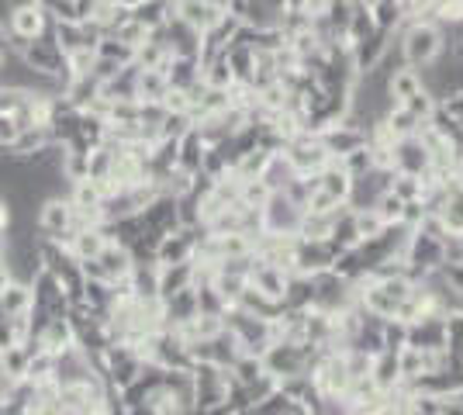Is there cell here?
Segmentation results:
<instances>
[{"mask_svg":"<svg viewBox=\"0 0 463 415\" xmlns=\"http://www.w3.org/2000/svg\"><path fill=\"white\" fill-rule=\"evenodd\" d=\"M398 371H402V381H415V377L422 374V350L402 346L398 350Z\"/></svg>","mask_w":463,"mask_h":415,"instance_id":"36","label":"cell"},{"mask_svg":"<svg viewBox=\"0 0 463 415\" xmlns=\"http://www.w3.org/2000/svg\"><path fill=\"white\" fill-rule=\"evenodd\" d=\"M35 308V291H32V284H24V280H11V288L0 295V316H24V312H32Z\"/></svg>","mask_w":463,"mask_h":415,"instance_id":"23","label":"cell"},{"mask_svg":"<svg viewBox=\"0 0 463 415\" xmlns=\"http://www.w3.org/2000/svg\"><path fill=\"white\" fill-rule=\"evenodd\" d=\"M429 166H432V159H429V149L422 146V138L419 136L394 138V146H391V170H394V174L425 177Z\"/></svg>","mask_w":463,"mask_h":415,"instance_id":"7","label":"cell"},{"mask_svg":"<svg viewBox=\"0 0 463 415\" xmlns=\"http://www.w3.org/2000/svg\"><path fill=\"white\" fill-rule=\"evenodd\" d=\"M443 277L449 280V288L463 297V263H457V267H443Z\"/></svg>","mask_w":463,"mask_h":415,"instance_id":"41","label":"cell"},{"mask_svg":"<svg viewBox=\"0 0 463 415\" xmlns=\"http://www.w3.org/2000/svg\"><path fill=\"white\" fill-rule=\"evenodd\" d=\"M436 104H439V100H436V94H432L429 87H422L419 94H411V98L405 100V108H408V111H411V115H415L419 121H429V118H432Z\"/></svg>","mask_w":463,"mask_h":415,"instance_id":"33","label":"cell"},{"mask_svg":"<svg viewBox=\"0 0 463 415\" xmlns=\"http://www.w3.org/2000/svg\"><path fill=\"white\" fill-rule=\"evenodd\" d=\"M301 218H305V212H301L284 191H277V194H270L267 204L260 208V229L270 232V236H298Z\"/></svg>","mask_w":463,"mask_h":415,"instance_id":"4","label":"cell"},{"mask_svg":"<svg viewBox=\"0 0 463 415\" xmlns=\"http://www.w3.org/2000/svg\"><path fill=\"white\" fill-rule=\"evenodd\" d=\"M353 7H356V0H322L318 14H322V21L328 24V32H332V39L335 42H346L349 21H353Z\"/></svg>","mask_w":463,"mask_h":415,"instance_id":"19","label":"cell"},{"mask_svg":"<svg viewBox=\"0 0 463 415\" xmlns=\"http://www.w3.org/2000/svg\"><path fill=\"white\" fill-rule=\"evenodd\" d=\"M288 277L290 270H280V267H273L267 259H260L252 253V263H250V288H256L263 297H270V301H280L284 305V291H288Z\"/></svg>","mask_w":463,"mask_h":415,"instance_id":"12","label":"cell"},{"mask_svg":"<svg viewBox=\"0 0 463 415\" xmlns=\"http://www.w3.org/2000/svg\"><path fill=\"white\" fill-rule=\"evenodd\" d=\"M339 166L346 170L349 177L356 180V177H364V174H370V170H373V156H370L367 146H360V149H353V153H346V156L339 159Z\"/></svg>","mask_w":463,"mask_h":415,"instance_id":"32","label":"cell"},{"mask_svg":"<svg viewBox=\"0 0 463 415\" xmlns=\"http://www.w3.org/2000/svg\"><path fill=\"white\" fill-rule=\"evenodd\" d=\"M335 246L328 239H298L294 246V274H322V270H332L335 263Z\"/></svg>","mask_w":463,"mask_h":415,"instance_id":"9","label":"cell"},{"mask_svg":"<svg viewBox=\"0 0 463 415\" xmlns=\"http://www.w3.org/2000/svg\"><path fill=\"white\" fill-rule=\"evenodd\" d=\"M436 415H463V398L460 395L439 398V409H436Z\"/></svg>","mask_w":463,"mask_h":415,"instance_id":"40","label":"cell"},{"mask_svg":"<svg viewBox=\"0 0 463 415\" xmlns=\"http://www.w3.org/2000/svg\"><path fill=\"white\" fill-rule=\"evenodd\" d=\"M353 222H356V232H360V239H373L384 232V218L377 215V208H356L353 212Z\"/></svg>","mask_w":463,"mask_h":415,"instance_id":"31","label":"cell"},{"mask_svg":"<svg viewBox=\"0 0 463 415\" xmlns=\"http://www.w3.org/2000/svg\"><path fill=\"white\" fill-rule=\"evenodd\" d=\"M373 208H377V215L384 218L387 225H394V222H402V208H405V201H402L394 191H391V187H387L384 194L373 201Z\"/></svg>","mask_w":463,"mask_h":415,"instance_id":"35","label":"cell"},{"mask_svg":"<svg viewBox=\"0 0 463 415\" xmlns=\"http://www.w3.org/2000/svg\"><path fill=\"white\" fill-rule=\"evenodd\" d=\"M349 350H364V354H370V356L381 354V350H384V318L364 316L356 336L349 343Z\"/></svg>","mask_w":463,"mask_h":415,"instance_id":"25","label":"cell"},{"mask_svg":"<svg viewBox=\"0 0 463 415\" xmlns=\"http://www.w3.org/2000/svg\"><path fill=\"white\" fill-rule=\"evenodd\" d=\"M194 288V259L184 263H159V297H174L176 291Z\"/></svg>","mask_w":463,"mask_h":415,"instance_id":"18","label":"cell"},{"mask_svg":"<svg viewBox=\"0 0 463 415\" xmlns=\"http://www.w3.org/2000/svg\"><path fill=\"white\" fill-rule=\"evenodd\" d=\"M11 225H14V208H11V201L0 194V232H11Z\"/></svg>","mask_w":463,"mask_h":415,"instance_id":"42","label":"cell"},{"mask_svg":"<svg viewBox=\"0 0 463 415\" xmlns=\"http://www.w3.org/2000/svg\"><path fill=\"white\" fill-rule=\"evenodd\" d=\"M328 242L335 246V253H346L353 250L356 242H360V232H356V222H353V208L346 204V212L335 218V225H332V232H328Z\"/></svg>","mask_w":463,"mask_h":415,"instance_id":"29","label":"cell"},{"mask_svg":"<svg viewBox=\"0 0 463 415\" xmlns=\"http://www.w3.org/2000/svg\"><path fill=\"white\" fill-rule=\"evenodd\" d=\"M4 52H7V49H4V45H0V62H4Z\"/></svg>","mask_w":463,"mask_h":415,"instance_id":"44","label":"cell"},{"mask_svg":"<svg viewBox=\"0 0 463 415\" xmlns=\"http://www.w3.org/2000/svg\"><path fill=\"white\" fill-rule=\"evenodd\" d=\"M443 350L449 363H463V308L443 316Z\"/></svg>","mask_w":463,"mask_h":415,"instance_id":"27","label":"cell"},{"mask_svg":"<svg viewBox=\"0 0 463 415\" xmlns=\"http://www.w3.org/2000/svg\"><path fill=\"white\" fill-rule=\"evenodd\" d=\"M166 90H170V83H166V73H163V70H142V66H138L136 100H142V104H159Z\"/></svg>","mask_w":463,"mask_h":415,"instance_id":"28","label":"cell"},{"mask_svg":"<svg viewBox=\"0 0 463 415\" xmlns=\"http://www.w3.org/2000/svg\"><path fill=\"white\" fill-rule=\"evenodd\" d=\"M439 108H443L449 118H463V90H453V94H446L443 100H439Z\"/></svg>","mask_w":463,"mask_h":415,"instance_id":"39","label":"cell"},{"mask_svg":"<svg viewBox=\"0 0 463 415\" xmlns=\"http://www.w3.org/2000/svg\"><path fill=\"white\" fill-rule=\"evenodd\" d=\"M35 225H39V232H45L49 239H66V236H70V232H73V225H77V215H73V204H70V198L52 194V198L42 201Z\"/></svg>","mask_w":463,"mask_h":415,"instance_id":"10","label":"cell"},{"mask_svg":"<svg viewBox=\"0 0 463 415\" xmlns=\"http://www.w3.org/2000/svg\"><path fill=\"white\" fill-rule=\"evenodd\" d=\"M402 42H398V52H402V62L411 66V70H429L432 62L446 52V32L429 18H411L402 24Z\"/></svg>","mask_w":463,"mask_h":415,"instance_id":"1","label":"cell"},{"mask_svg":"<svg viewBox=\"0 0 463 415\" xmlns=\"http://www.w3.org/2000/svg\"><path fill=\"white\" fill-rule=\"evenodd\" d=\"M222 415H239V412H232V409H225V412H222Z\"/></svg>","mask_w":463,"mask_h":415,"instance_id":"45","label":"cell"},{"mask_svg":"<svg viewBox=\"0 0 463 415\" xmlns=\"http://www.w3.org/2000/svg\"><path fill=\"white\" fill-rule=\"evenodd\" d=\"M315 136H318L322 149L328 153V159H343L346 153H353V149L367 146V132H364L360 125L346 121V118L335 121V125H326V128H318Z\"/></svg>","mask_w":463,"mask_h":415,"instance_id":"8","label":"cell"},{"mask_svg":"<svg viewBox=\"0 0 463 415\" xmlns=\"http://www.w3.org/2000/svg\"><path fill=\"white\" fill-rule=\"evenodd\" d=\"M222 14H225V11H214L212 4H204V0H180V4H176V18L184 21V24H191L194 32H201V35H204Z\"/></svg>","mask_w":463,"mask_h":415,"instance_id":"22","label":"cell"},{"mask_svg":"<svg viewBox=\"0 0 463 415\" xmlns=\"http://www.w3.org/2000/svg\"><path fill=\"white\" fill-rule=\"evenodd\" d=\"M21 125L14 121V115L11 111H0V153H7L11 149V142L18 138Z\"/></svg>","mask_w":463,"mask_h":415,"instance_id":"38","label":"cell"},{"mask_svg":"<svg viewBox=\"0 0 463 415\" xmlns=\"http://www.w3.org/2000/svg\"><path fill=\"white\" fill-rule=\"evenodd\" d=\"M405 346H415V350H443V318L429 316V318L411 322V325H408Z\"/></svg>","mask_w":463,"mask_h":415,"instance_id":"16","label":"cell"},{"mask_svg":"<svg viewBox=\"0 0 463 415\" xmlns=\"http://www.w3.org/2000/svg\"><path fill=\"white\" fill-rule=\"evenodd\" d=\"M260 180L267 184L270 194H277V191H288L290 184L298 180V170L290 166V159L284 156V149H280V153H270V156H267L263 170H260Z\"/></svg>","mask_w":463,"mask_h":415,"instance_id":"17","label":"cell"},{"mask_svg":"<svg viewBox=\"0 0 463 415\" xmlns=\"http://www.w3.org/2000/svg\"><path fill=\"white\" fill-rule=\"evenodd\" d=\"M318 187H322L326 194H332L335 201H343V204H346L349 191H353V177L339 166V159H328L326 166L318 170Z\"/></svg>","mask_w":463,"mask_h":415,"instance_id":"24","label":"cell"},{"mask_svg":"<svg viewBox=\"0 0 463 415\" xmlns=\"http://www.w3.org/2000/svg\"><path fill=\"white\" fill-rule=\"evenodd\" d=\"M246 4H250V0H246Z\"/></svg>","mask_w":463,"mask_h":415,"instance_id":"48","label":"cell"},{"mask_svg":"<svg viewBox=\"0 0 463 415\" xmlns=\"http://www.w3.org/2000/svg\"><path fill=\"white\" fill-rule=\"evenodd\" d=\"M405 339H408V325L405 322H398V318H387L384 322V350H402L405 346Z\"/></svg>","mask_w":463,"mask_h":415,"instance_id":"37","label":"cell"},{"mask_svg":"<svg viewBox=\"0 0 463 415\" xmlns=\"http://www.w3.org/2000/svg\"><path fill=\"white\" fill-rule=\"evenodd\" d=\"M208 142L197 136V128H187L184 136L176 138V166L180 170H187V174H201V166H204V156H208Z\"/></svg>","mask_w":463,"mask_h":415,"instance_id":"14","label":"cell"},{"mask_svg":"<svg viewBox=\"0 0 463 415\" xmlns=\"http://www.w3.org/2000/svg\"><path fill=\"white\" fill-rule=\"evenodd\" d=\"M156 35L170 49V56H194V60H201V32H194L191 24H184L176 14L163 28H156Z\"/></svg>","mask_w":463,"mask_h":415,"instance_id":"13","label":"cell"},{"mask_svg":"<svg viewBox=\"0 0 463 415\" xmlns=\"http://www.w3.org/2000/svg\"><path fill=\"white\" fill-rule=\"evenodd\" d=\"M52 28V18L42 11L39 4H24V7H14V14L7 21V28H4V39H7V49L11 52H18L24 42L39 39Z\"/></svg>","mask_w":463,"mask_h":415,"instance_id":"5","label":"cell"},{"mask_svg":"<svg viewBox=\"0 0 463 415\" xmlns=\"http://www.w3.org/2000/svg\"><path fill=\"white\" fill-rule=\"evenodd\" d=\"M457 239H460V246H463V236H457Z\"/></svg>","mask_w":463,"mask_h":415,"instance_id":"47","label":"cell"},{"mask_svg":"<svg viewBox=\"0 0 463 415\" xmlns=\"http://www.w3.org/2000/svg\"><path fill=\"white\" fill-rule=\"evenodd\" d=\"M370 18H373V28L391 32V35H398L402 24L408 21L402 0H373V4H370Z\"/></svg>","mask_w":463,"mask_h":415,"instance_id":"26","label":"cell"},{"mask_svg":"<svg viewBox=\"0 0 463 415\" xmlns=\"http://www.w3.org/2000/svg\"><path fill=\"white\" fill-rule=\"evenodd\" d=\"M21 62L32 70V73H39V77L45 80H59V83H66V52L56 45V39H52V28L45 32V35H39V39L24 42L18 49Z\"/></svg>","mask_w":463,"mask_h":415,"instance_id":"2","label":"cell"},{"mask_svg":"<svg viewBox=\"0 0 463 415\" xmlns=\"http://www.w3.org/2000/svg\"><path fill=\"white\" fill-rule=\"evenodd\" d=\"M384 125L394 132V138H402V136H415L425 121L415 118L405 104H391V108H387V115H384Z\"/></svg>","mask_w":463,"mask_h":415,"instance_id":"30","label":"cell"},{"mask_svg":"<svg viewBox=\"0 0 463 415\" xmlns=\"http://www.w3.org/2000/svg\"><path fill=\"white\" fill-rule=\"evenodd\" d=\"M370 381L377 384V391H394L402 384V371H398V354L394 350H381L370 360Z\"/></svg>","mask_w":463,"mask_h":415,"instance_id":"21","label":"cell"},{"mask_svg":"<svg viewBox=\"0 0 463 415\" xmlns=\"http://www.w3.org/2000/svg\"><path fill=\"white\" fill-rule=\"evenodd\" d=\"M425 83H422V73L419 70H411V66H394L391 70V77H387V98L394 100V104H405L411 94H419Z\"/></svg>","mask_w":463,"mask_h":415,"instance_id":"20","label":"cell"},{"mask_svg":"<svg viewBox=\"0 0 463 415\" xmlns=\"http://www.w3.org/2000/svg\"><path fill=\"white\" fill-rule=\"evenodd\" d=\"M311 284H315V297H311V308L326 312V316H335L349 308L356 301V291L343 274L335 270H322V274H311Z\"/></svg>","mask_w":463,"mask_h":415,"instance_id":"3","label":"cell"},{"mask_svg":"<svg viewBox=\"0 0 463 415\" xmlns=\"http://www.w3.org/2000/svg\"><path fill=\"white\" fill-rule=\"evenodd\" d=\"M391 42H394V35H391V32H381V28H373L367 39L353 42V45H349L353 70H356V73H367V70H373V66L384 60L387 52H391Z\"/></svg>","mask_w":463,"mask_h":415,"instance_id":"11","label":"cell"},{"mask_svg":"<svg viewBox=\"0 0 463 415\" xmlns=\"http://www.w3.org/2000/svg\"><path fill=\"white\" fill-rule=\"evenodd\" d=\"M128 14H132V21H138L146 32H156V28H163V24L176 14V4L174 0H138V4L128 7Z\"/></svg>","mask_w":463,"mask_h":415,"instance_id":"15","label":"cell"},{"mask_svg":"<svg viewBox=\"0 0 463 415\" xmlns=\"http://www.w3.org/2000/svg\"><path fill=\"white\" fill-rule=\"evenodd\" d=\"M11 280H14V274H11V263H7V257L0 259V295L11 288Z\"/></svg>","mask_w":463,"mask_h":415,"instance_id":"43","label":"cell"},{"mask_svg":"<svg viewBox=\"0 0 463 415\" xmlns=\"http://www.w3.org/2000/svg\"><path fill=\"white\" fill-rule=\"evenodd\" d=\"M284 156H288L290 166L298 170V177H311V174H318L328 163V153L322 149L318 136H315V132H305V128L284 142Z\"/></svg>","mask_w":463,"mask_h":415,"instance_id":"6","label":"cell"},{"mask_svg":"<svg viewBox=\"0 0 463 415\" xmlns=\"http://www.w3.org/2000/svg\"><path fill=\"white\" fill-rule=\"evenodd\" d=\"M460 56H463V39H460Z\"/></svg>","mask_w":463,"mask_h":415,"instance_id":"46","label":"cell"},{"mask_svg":"<svg viewBox=\"0 0 463 415\" xmlns=\"http://www.w3.org/2000/svg\"><path fill=\"white\" fill-rule=\"evenodd\" d=\"M422 187H425L422 177H411V174H394V177H391V191L402 201L422 198Z\"/></svg>","mask_w":463,"mask_h":415,"instance_id":"34","label":"cell"}]
</instances>
